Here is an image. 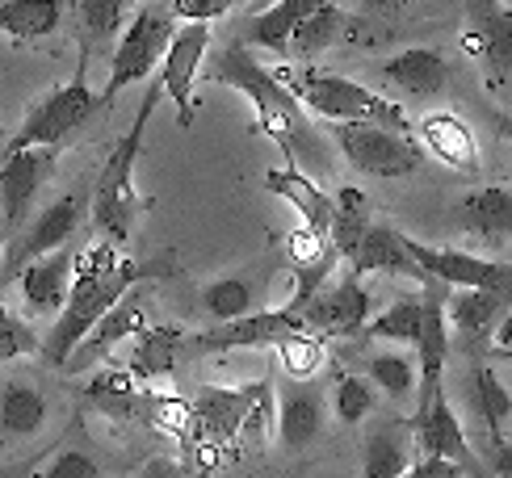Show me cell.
Returning a JSON list of instances; mask_svg holds the SVG:
<instances>
[{
  "label": "cell",
  "instance_id": "e0dca14e",
  "mask_svg": "<svg viewBox=\"0 0 512 478\" xmlns=\"http://www.w3.org/2000/svg\"><path fill=\"white\" fill-rule=\"evenodd\" d=\"M72 281H76V256L68 248H59V252L30 260V265L21 269L17 290H21V298H26V307L34 315H59L63 307H68Z\"/></svg>",
  "mask_w": 512,
  "mask_h": 478
},
{
  "label": "cell",
  "instance_id": "4316f807",
  "mask_svg": "<svg viewBox=\"0 0 512 478\" xmlns=\"http://www.w3.org/2000/svg\"><path fill=\"white\" fill-rule=\"evenodd\" d=\"M324 5H328V0H277V5L252 13L248 26H244V47H265L273 55H290L294 30L303 26L315 9H324Z\"/></svg>",
  "mask_w": 512,
  "mask_h": 478
},
{
  "label": "cell",
  "instance_id": "4dcf8cb0",
  "mask_svg": "<svg viewBox=\"0 0 512 478\" xmlns=\"http://www.w3.org/2000/svg\"><path fill=\"white\" fill-rule=\"evenodd\" d=\"M63 17H68L63 0H5L0 5V34H9L17 47L21 42H42L59 34Z\"/></svg>",
  "mask_w": 512,
  "mask_h": 478
},
{
  "label": "cell",
  "instance_id": "8d00e7d4",
  "mask_svg": "<svg viewBox=\"0 0 512 478\" xmlns=\"http://www.w3.org/2000/svg\"><path fill=\"white\" fill-rule=\"evenodd\" d=\"M424 328V294H408V298H395L387 311H378L366 323V340H387V344H416Z\"/></svg>",
  "mask_w": 512,
  "mask_h": 478
},
{
  "label": "cell",
  "instance_id": "277c9868",
  "mask_svg": "<svg viewBox=\"0 0 512 478\" xmlns=\"http://www.w3.org/2000/svg\"><path fill=\"white\" fill-rule=\"evenodd\" d=\"M286 89L303 101V110L324 118L332 126H349V122H378V126H391L412 135V122L403 118V105L382 97L366 84H357L349 76H336V72H319V68H282Z\"/></svg>",
  "mask_w": 512,
  "mask_h": 478
},
{
  "label": "cell",
  "instance_id": "8fae6325",
  "mask_svg": "<svg viewBox=\"0 0 512 478\" xmlns=\"http://www.w3.org/2000/svg\"><path fill=\"white\" fill-rule=\"evenodd\" d=\"M512 315V307L500 294L487 290H450L445 298V319H450V349H458L466 361H483L496 349L500 323Z\"/></svg>",
  "mask_w": 512,
  "mask_h": 478
},
{
  "label": "cell",
  "instance_id": "f907efd6",
  "mask_svg": "<svg viewBox=\"0 0 512 478\" xmlns=\"http://www.w3.org/2000/svg\"><path fill=\"white\" fill-rule=\"evenodd\" d=\"M269 5H277V0H269ZM261 9H265V0H261Z\"/></svg>",
  "mask_w": 512,
  "mask_h": 478
},
{
  "label": "cell",
  "instance_id": "ee69618b",
  "mask_svg": "<svg viewBox=\"0 0 512 478\" xmlns=\"http://www.w3.org/2000/svg\"><path fill=\"white\" fill-rule=\"evenodd\" d=\"M240 0H173V13L177 21H202V26H210L215 17L231 13Z\"/></svg>",
  "mask_w": 512,
  "mask_h": 478
},
{
  "label": "cell",
  "instance_id": "e575fe53",
  "mask_svg": "<svg viewBox=\"0 0 512 478\" xmlns=\"http://www.w3.org/2000/svg\"><path fill=\"white\" fill-rule=\"evenodd\" d=\"M366 378L391 403H412L420 395V365L408 353H370L366 357Z\"/></svg>",
  "mask_w": 512,
  "mask_h": 478
},
{
  "label": "cell",
  "instance_id": "7bdbcfd3",
  "mask_svg": "<svg viewBox=\"0 0 512 478\" xmlns=\"http://www.w3.org/2000/svg\"><path fill=\"white\" fill-rule=\"evenodd\" d=\"M34 478H101V466L84 449H59V453H51L47 466H42Z\"/></svg>",
  "mask_w": 512,
  "mask_h": 478
},
{
  "label": "cell",
  "instance_id": "cb8c5ba5",
  "mask_svg": "<svg viewBox=\"0 0 512 478\" xmlns=\"http://www.w3.org/2000/svg\"><path fill=\"white\" fill-rule=\"evenodd\" d=\"M416 424L412 420H382L370 428L361 445V478H403L412 470Z\"/></svg>",
  "mask_w": 512,
  "mask_h": 478
},
{
  "label": "cell",
  "instance_id": "9a60e30c",
  "mask_svg": "<svg viewBox=\"0 0 512 478\" xmlns=\"http://www.w3.org/2000/svg\"><path fill=\"white\" fill-rule=\"evenodd\" d=\"M210 47V26H202V21H181V30L173 38V47H168L164 63H160V89L173 97L177 105V122L189 130L194 126V89H198V63Z\"/></svg>",
  "mask_w": 512,
  "mask_h": 478
},
{
  "label": "cell",
  "instance_id": "6da1fadb",
  "mask_svg": "<svg viewBox=\"0 0 512 478\" xmlns=\"http://www.w3.org/2000/svg\"><path fill=\"white\" fill-rule=\"evenodd\" d=\"M168 273H177L173 260H126L118 256L114 244H97L89 252L76 256V281H72V294H68V307L59 311V319L51 323V332L42 336V357L47 365H63L76 357V349L97 323L110 315L118 302L131 294L135 286H147V281H164Z\"/></svg>",
  "mask_w": 512,
  "mask_h": 478
},
{
  "label": "cell",
  "instance_id": "ba28073f",
  "mask_svg": "<svg viewBox=\"0 0 512 478\" xmlns=\"http://www.w3.org/2000/svg\"><path fill=\"white\" fill-rule=\"evenodd\" d=\"M408 248L416 256V265L429 277L445 281L450 290H487V294H500L512 307V260L475 256L462 248H429L412 235H408Z\"/></svg>",
  "mask_w": 512,
  "mask_h": 478
},
{
  "label": "cell",
  "instance_id": "7402d4cb",
  "mask_svg": "<svg viewBox=\"0 0 512 478\" xmlns=\"http://www.w3.org/2000/svg\"><path fill=\"white\" fill-rule=\"evenodd\" d=\"M143 328H147V307H143V286H135V290L126 294L118 307L89 332V340H84L80 349H76V357L68 361V369H89V365L105 361V357L118 349V344L135 340Z\"/></svg>",
  "mask_w": 512,
  "mask_h": 478
},
{
  "label": "cell",
  "instance_id": "5bb4252c",
  "mask_svg": "<svg viewBox=\"0 0 512 478\" xmlns=\"http://www.w3.org/2000/svg\"><path fill=\"white\" fill-rule=\"evenodd\" d=\"M55 160H59V151H51V147L0 151V214H5V227L13 235L26 227V214L42 193V185L51 181Z\"/></svg>",
  "mask_w": 512,
  "mask_h": 478
},
{
  "label": "cell",
  "instance_id": "74e56055",
  "mask_svg": "<svg viewBox=\"0 0 512 478\" xmlns=\"http://www.w3.org/2000/svg\"><path fill=\"white\" fill-rule=\"evenodd\" d=\"M340 30H345V9H336L332 0L324 9H315L303 26L294 30V38H290V55L294 59H303V63H311V59H319L324 55L332 42L340 38Z\"/></svg>",
  "mask_w": 512,
  "mask_h": 478
},
{
  "label": "cell",
  "instance_id": "d6986e66",
  "mask_svg": "<svg viewBox=\"0 0 512 478\" xmlns=\"http://www.w3.org/2000/svg\"><path fill=\"white\" fill-rule=\"evenodd\" d=\"M412 424H416V449L424 453V458L458 462V466H466V470L479 478L475 449H471V441H466V432H462V424H458V416H454L450 399H445V390L420 411V416H412Z\"/></svg>",
  "mask_w": 512,
  "mask_h": 478
},
{
  "label": "cell",
  "instance_id": "ab89813d",
  "mask_svg": "<svg viewBox=\"0 0 512 478\" xmlns=\"http://www.w3.org/2000/svg\"><path fill=\"white\" fill-rule=\"evenodd\" d=\"M277 428V399H273V386L269 382H252V399H248V416H244V432H240V445H265L269 432Z\"/></svg>",
  "mask_w": 512,
  "mask_h": 478
},
{
  "label": "cell",
  "instance_id": "b9f144b4",
  "mask_svg": "<svg viewBox=\"0 0 512 478\" xmlns=\"http://www.w3.org/2000/svg\"><path fill=\"white\" fill-rule=\"evenodd\" d=\"M34 349H42V340L30 332V323H21L5 302H0V365L5 361H13V357H26V353H34Z\"/></svg>",
  "mask_w": 512,
  "mask_h": 478
},
{
  "label": "cell",
  "instance_id": "8992f818",
  "mask_svg": "<svg viewBox=\"0 0 512 478\" xmlns=\"http://www.w3.org/2000/svg\"><path fill=\"white\" fill-rule=\"evenodd\" d=\"M97 105H101V97L89 89V84H84V76L59 84L55 93H47L34 105L30 118L21 122V130L13 139H5V147H0V151H30V147L63 151L84 126L93 122Z\"/></svg>",
  "mask_w": 512,
  "mask_h": 478
},
{
  "label": "cell",
  "instance_id": "836d02e7",
  "mask_svg": "<svg viewBox=\"0 0 512 478\" xmlns=\"http://www.w3.org/2000/svg\"><path fill=\"white\" fill-rule=\"evenodd\" d=\"M256 307V290L248 277H219L210 286L198 290V311L206 319V328H223L231 319H244Z\"/></svg>",
  "mask_w": 512,
  "mask_h": 478
},
{
  "label": "cell",
  "instance_id": "f1b7e54d",
  "mask_svg": "<svg viewBox=\"0 0 512 478\" xmlns=\"http://www.w3.org/2000/svg\"><path fill=\"white\" fill-rule=\"evenodd\" d=\"M42 424H47V395L34 382L13 378L0 386V445L26 441Z\"/></svg>",
  "mask_w": 512,
  "mask_h": 478
},
{
  "label": "cell",
  "instance_id": "f35d334b",
  "mask_svg": "<svg viewBox=\"0 0 512 478\" xmlns=\"http://www.w3.org/2000/svg\"><path fill=\"white\" fill-rule=\"evenodd\" d=\"M332 403H336V420L340 424H361L366 416H374V407H378L374 382H366V374H340Z\"/></svg>",
  "mask_w": 512,
  "mask_h": 478
},
{
  "label": "cell",
  "instance_id": "7a4b0ae2",
  "mask_svg": "<svg viewBox=\"0 0 512 478\" xmlns=\"http://www.w3.org/2000/svg\"><path fill=\"white\" fill-rule=\"evenodd\" d=\"M210 80L227 84L252 101L256 110V130L265 139H273L286 151V164L294 168H311V172H328V147L324 135L311 126V118L303 114V101H298L277 72H269L261 59H256L244 42H231L210 63Z\"/></svg>",
  "mask_w": 512,
  "mask_h": 478
},
{
  "label": "cell",
  "instance_id": "f6af8a7d",
  "mask_svg": "<svg viewBox=\"0 0 512 478\" xmlns=\"http://www.w3.org/2000/svg\"><path fill=\"white\" fill-rule=\"evenodd\" d=\"M487 470L496 478H512V437H496L487 445Z\"/></svg>",
  "mask_w": 512,
  "mask_h": 478
},
{
  "label": "cell",
  "instance_id": "ac0fdd59",
  "mask_svg": "<svg viewBox=\"0 0 512 478\" xmlns=\"http://www.w3.org/2000/svg\"><path fill=\"white\" fill-rule=\"evenodd\" d=\"M378 76L403 97L429 101V97L445 93V84H450V59H445L437 47H408L391 59H382Z\"/></svg>",
  "mask_w": 512,
  "mask_h": 478
},
{
  "label": "cell",
  "instance_id": "d4e9b609",
  "mask_svg": "<svg viewBox=\"0 0 512 478\" xmlns=\"http://www.w3.org/2000/svg\"><path fill=\"white\" fill-rule=\"evenodd\" d=\"M349 273L353 277H370V273H391V277H416L424 281V273L416 265V256L408 248V235L395 231V227H370L361 248L349 256Z\"/></svg>",
  "mask_w": 512,
  "mask_h": 478
},
{
  "label": "cell",
  "instance_id": "c3c4849f",
  "mask_svg": "<svg viewBox=\"0 0 512 478\" xmlns=\"http://www.w3.org/2000/svg\"><path fill=\"white\" fill-rule=\"evenodd\" d=\"M496 130H500V135L508 139V147H512V118H500V122H496Z\"/></svg>",
  "mask_w": 512,
  "mask_h": 478
},
{
  "label": "cell",
  "instance_id": "52a82bcc",
  "mask_svg": "<svg viewBox=\"0 0 512 478\" xmlns=\"http://www.w3.org/2000/svg\"><path fill=\"white\" fill-rule=\"evenodd\" d=\"M332 139L357 172L378 181H395V177H412L424 164V147L403 135V130L378 126V122H349V126H332Z\"/></svg>",
  "mask_w": 512,
  "mask_h": 478
},
{
  "label": "cell",
  "instance_id": "2e32d148",
  "mask_svg": "<svg viewBox=\"0 0 512 478\" xmlns=\"http://www.w3.org/2000/svg\"><path fill=\"white\" fill-rule=\"evenodd\" d=\"M265 189L273 198H282L298 210L303 227H311L315 235L332 239V219H336V198L319 185L311 172L294 168V164H282V168H265Z\"/></svg>",
  "mask_w": 512,
  "mask_h": 478
},
{
  "label": "cell",
  "instance_id": "5b68a950",
  "mask_svg": "<svg viewBox=\"0 0 512 478\" xmlns=\"http://www.w3.org/2000/svg\"><path fill=\"white\" fill-rule=\"evenodd\" d=\"M177 13H173V0H143V5L135 9L131 26L122 30L118 47H114V59H110V84H105L101 93V105H110L126 84H139L147 72L156 68V63H164L168 47H173L177 38Z\"/></svg>",
  "mask_w": 512,
  "mask_h": 478
},
{
  "label": "cell",
  "instance_id": "d6a6232c",
  "mask_svg": "<svg viewBox=\"0 0 512 478\" xmlns=\"http://www.w3.org/2000/svg\"><path fill=\"white\" fill-rule=\"evenodd\" d=\"M126 5H131V0H63L72 30L80 34V42H84L89 51H93V47H110L114 34L122 30Z\"/></svg>",
  "mask_w": 512,
  "mask_h": 478
},
{
  "label": "cell",
  "instance_id": "4fadbf2b",
  "mask_svg": "<svg viewBox=\"0 0 512 478\" xmlns=\"http://www.w3.org/2000/svg\"><path fill=\"white\" fill-rule=\"evenodd\" d=\"M298 332H307L303 315L277 307V311H252L244 319H231V323H223V328H202L185 344L194 353H236V349H269V344L277 349V344L298 336Z\"/></svg>",
  "mask_w": 512,
  "mask_h": 478
},
{
  "label": "cell",
  "instance_id": "1f68e13d",
  "mask_svg": "<svg viewBox=\"0 0 512 478\" xmlns=\"http://www.w3.org/2000/svg\"><path fill=\"white\" fill-rule=\"evenodd\" d=\"M466 382H471V403H475V416L487 428V437L492 441L504 437V420L512 416V395L500 378V369L487 361H471L466 365Z\"/></svg>",
  "mask_w": 512,
  "mask_h": 478
},
{
  "label": "cell",
  "instance_id": "484cf974",
  "mask_svg": "<svg viewBox=\"0 0 512 478\" xmlns=\"http://www.w3.org/2000/svg\"><path fill=\"white\" fill-rule=\"evenodd\" d=\"M458 227L479 244H504L512 235V185H479L458 202Z\"/></svg>",
  "mask_w": 512,
  "mask_h": 478
},
{
  "label": "cell",
  "instance_id": "d590c367",
  "mask_svg": "<svg viewBox=\"0 0 512 478\" xmlns=\"http://www.w3.org/2000/svg\"><path fill=\"white\" fill-rule=\"evenodd\" d=\"M370 202H366V193H361L357 185H345V189H336V219H332V248L340 252V260H349L357 248H361V239H366L370 231Z\"/></svg>",
  "mask_w": 512,
  "mask_h": 478
},
{
  "label": "cell",
  "instance_id": "816d5d0a",
  "mask_svg": "<svg viewBox=\"0 0 512 478\" xmlns=\"http://www.w3.org/2000/svg\"><path fill=\"white\" fill-rule=\"evenodd\" d=\"M0 139H5V126H0Z\"/></svg>",
  "mask_w": 512,
  "mask_h": 478
},
{
  "label": "cell",
  "instance_id": "f5cc1de1",
  "mask_svg": "<svg viewBox=\"0 0 512 478\" xmlns=\"http://www.w3.org/2000/svg\"><path fill=\"white\" fill-rule=\"evenodd\" d=\"M135 5H143V0H135Z\"/></svg>",
  "mask_w": 512,
  "mask_h": 478
},
{
  "label": "cell",
  "instance_id": "603a6c76",
  "mask_svg": "<svg viewBox=\"0 0 512 478\" xmlns=\"http://www.w3.org/2000/svg\"><path fill=\"white\" fill-rule=\"evenodd\" d=\"M416 143L429 151L433 160H441V164H450V168H458V172H479V139H475V130L466 126L462 118H454V114H424L420 122H416Z\"/></svg>",
  "mask_w": 512,
  "mask_h": 478
},
{
  "label": "cell",
  "instance_id": "3957f363",
  "mask_svg": "<svg viewBox=\"0 0 512 478\" xmlns=\"http://www.w3.org/2000/svg\"><path fill=\"white\" fill-rule=\"evenodd\" d=\"M160 97H164V89H160V80H156L152 89L143 93L139 114H135L131 130H126V135L114 143L110 160L101 164L97 185H93V214H89V219H93L97 235L105 239V244H114V248L131 244V235H135V219L147 210V202L135 193V160H139V151H143L147 122H152L156 101H160Z\"/></svg>",
  "mask_w": 512,
  "mask_h": 478
},
{
  "label": "cell",
  "instance_id": "ffe728a7",
  "mask_svg": "<svg viewBox=\"0 0 512 478\" xmlns=\"http://www.w3.org/2000/svg\"><path fill=\"white\" fill-rule=\"evenodd\" d=\"M248 399H252V382L248 386H206V390H198V399L189 403V411H194V428L210 445H240Z\"/></svg>",
  "mask_w": 512,
  "mask_h": 478
},
{
  "label": "cell",
  "instance_id": "7dc6e473",
  "mask_svg": "<svg viewBox=\"0 0 512 478\" xmlns=\"http://www.w3.org/2000/svg\"><path fill=\"white\" fill-rule=\"evenodd\" d=\"M38 458H30V462H13V466H0V478H34L38 470Z\"/></svg>",
  "mask_w": 512,
  "mask_h": 478
},
{
  "label": "cell",
  "instance_id": "30bf717a",
  "mask_svg": "<svg viewBox=\"0 0 512 478\" xmlns=\"http://www.w3.org/2000/svg\"><path fill=\"white\" fill-rule=\"evenodd\" d=\"M80 219H84L80 193H59V198H51L34 214V223H26L13 235V244L5 248V260H0V277H17L30 260L68 248V239L76 235Z\"/></svg>",
  "mask_w": 512,
  "mask_h": 478
},
{
  "label": "cell",
  "instance_id": "bcb514c9",
  "mask_svg": "<svg viewBox=\"0 0 512 478\" xmlns=\"http://www.w3.org/2000/svg\"><path fill=\"white\" fill-rule=\"evenodd\" d=\"M412 0H361V13H374V17H387V13H399L408 9Z\"/></svg>",
  "mask_w": 512,
  "mask_h": 478
},
{
  "label": "cell",
  "instance_id": "7c38bea8",
  "mask_svg": "<svg viewBox=\"0 0 512 478\" xmlns=\"http://www.w3.org/2000/svg\"><path fill=\"white\" fill-rule=\"evenodd\" d=\"M374 319V298L361 286V277H345L340 286L319 290L307 307H303V328L319 340H349L361 336L366 323Z\"/></svg>",
  "mask_w": 512,
  "mask_h": 478
},
{
  "label": "cell",
  "instance_id": "681fc988",
  "mask_svg": "<svg viewBox=\"0 0 512 478\" xmlns=\"http://www.w3.org/2000/svg\"><path fill=\"white\" fill-rule=\"evenodd\" d=\"M492 357H500V361H512V349H496Z\"/></svg>",
  "mask_w": 512,
  "mask_h": 478
},
{
  "label": "cell",
  "instance_id": "60d3db41",
  "mask_svg": "<svg viewBox=\"0 0 512 478\" xmlns=\"http://www.w3.org/2000/svg\"><path fill=\"white\" fill-rule=\"evenodd\" d=\"M277 353H282V365L294 382H307L319 374V365H324V340L311 336V332H298V336L277 344Z\"/></svg>",
  "mask_w": 512,
  "mask_h": 478
},
{
  "label": "cell",
  "instance_id": "83f0119b",
  "mask_svg": "<svg viewBox=\"0 0 512 478\" xmlns=\"http://www.w3.org/2000/svg\"><path fill=\"white\" fill-rule=\"evenodd\" d=\"M147 390L143 382L131 374V369H101L84 382V403H93L101 416L110 420H139L147 416Z\"/></svg>",
  "mask_w": 512,
  "mask_h": 478
},
{
  "label": "cell",
  "instance_id": "9c48e42d",
  "mask_svg": "<svg viewBox=\"0 0 512 478\" xmlns=\"http://www.w3.org/2000/svg\"><path fill=\"white\" fill-rule=\"evenodd\" d=\"M462 51L483 63L487 89H512V9L504 0H466Z\"/></svg>",
  "mask_w": 512,
  "mask_h": 478
},
{
  "label": "cell",
  "instance_id": "44dd1931",
  "mask_svg": "<svg viewBox=\"0 0 512 478\" xmlns=\"http://www.w3.org/2000/svg\"><path fill=\"white\" fill-rule=\"evenodd\" d=\"M324 432V395L311 382H286L277 390V445L286 453L307 449Z\"/></svg>",
  "mask_w": 512,
  "mask_h": 478
},
{
  "label": "cell",
  "instance_id": "f546056e",
  "mask_svg": "<svg viewBox=\"0 0 512 478\" xmlns=\"http://www.w3.org/2000/svg\"><path fill=\"white\" fill-rule=\"evenodd\" d=\"M189 336L181 328H164V323H147V328L131 340V357H126L122 369H131L139 382H160L173 374L177 365V349Z\"/></svg>",
  "mask_w": 512,
  "mask_h": 478
}]
</instances>
